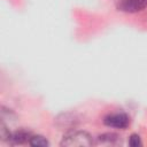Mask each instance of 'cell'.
Masks as SVG:
<instances>
[{
  "label": "cell",
  "mask_w": 147,
  "mask_h": 147,
  "mask_svg": "<svg viewBox=\"0 0 147 147\" xmlns=\"http://www.w3.org/2000/svg\"><path fill=\"white\" fill-rule=\"evenodd\" d=\"M92 145H94V141L91 134L85 131H70L61 141V146L65 147H88Z\"/></svg>",
  "instance_id": "6da1fadb"
},
{
  "label": "cell",
  "mask_w": 147,
  "mask_h": 147,
  "mask_svg": "<svg viewBox=\"0 0 147 147\" xmlns=\"http://www.w3.org/2000/svg\"><path fill=\"white\" fill-rule=\"evenodd\" d=\"M129 144H130V146H132V147H138V146H140V145H141L140 137H139L138 134H132V136L130 137V139H129Z\"/></svg>",
  "instance_id": "52a82bcc"
},
{
  "label": "cell",
  "mask_w": 147,
  "mask_h": 147,
  "mask_svg": "<svg viewBox=\"0 0 147 147\" xmlns=\"http://www.w3.org/2000/svg\"><path fill=\"white\" fill-rule=\"evenodd\" d=\"M119 140V137L115 133H103L96 138V144L100 145H116Z\"/></svg>",
  "instance_id": "5b68a950"
},
{
  "label": "cell",
  "mask_w": 147,
  "mask_h": 147,
  "mask_svg": "<svg viewBox=\"0 0 147 147\" xmlns=\"http://www.w3.org/2000/svg\"><path fill=\"white\" fill-rule=\"evenodd\" d=\"M115 1H116V2H118V1H121V0H115Z\"/></svg>",
  "instance_id": "ba28073f"
},
{
  "label": "cell",
  "mask_w": 147,
  "mask_h": 147,
  "mask_svg": "<svg viewBox=\"0 0 147 147\" xmlns=\"http://www.w3.org/2000/svg\"><path fill=\"white\" fill-rule=\"evenodd\" d=\"M29 144L33 147H46L48 146V141L46 138H44L42 136H33L30 138Z\"/></svg>",
  "instance_id": "8992f818"
},
{
  "label": "cell",
  "mask_w": 147,
  "mask_h": 147,
  "mask_svg": "<svg viewBox=\"0 0 147 147\" xmlns=\"http://www.w3.org/2000/svg\"><path fill=\"white\" fill-rule=\"evenodd\" d=\"M103 123L107 126H110V127L125 129L130 123V118L124 113H114V114L107 115L103 119Z\"/></svg>",
  "instance_id": "7a4b0ae2"
},
{
  "label": "cell",
  "mask_w": 147,
  "mask_h": 147,
  "mask_svg": "<svg viewBox=\"0 0 147 147\" xmlns=\"http://www.w3.org/2000/svg\"><path fill=\"white\" fill-rule=\"evenodd\" d=\"M31 137H32L31 131H29L26 129H20L10 134L8 142L13 144V145H22L24 142H29Z\"/></svg>",
  "instance_id": "277c9868"
},
{
  "label": "cell",
  "mask_w": 147,
  "mask_h": 147,
  "mask_svg": "<svg viewBox=\"0 0 147 147\" xmlns=\"http://www.w3.org/2000/svg\"><path fill=\"white\" fill-rule=\"evenodd\" d=\"M147 7V0H121L117 8L125 13H137Z\"/></svg>",
  "instance_id": "3957f363"
}]
</instances>
